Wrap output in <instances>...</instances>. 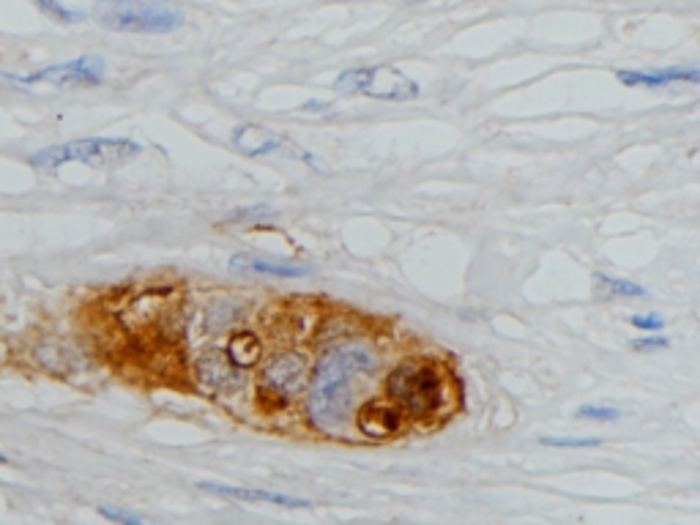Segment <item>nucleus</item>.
<instances>
[{"instance_id": "obj_1", "label": "nucleus", "mask_w": 700, "mask_h": 525, "mask_svg": "<svg viewBox=\"0 0 700 525\" xmlns=\"http://www.w3.org/2000/svg\"><path fill=\"white\" fill-rule=\"evenodd\" d=\"M378 353L364 342H345L323 353L309 372L304 416L312 430L337 435L350 419V408L361 386L375 378Z\"/></svg>"}, {"instance_id": "obj_2", "label": "nucleus", "mask_w": 700, "mask_h": 525, "mask_svg": "<svg viewBox=\"0 0 700 525\" xmlns=\"http://www.w3.org/2000/svg\"><path fill=\"white\" fill-rule=\"evenodd\" d=\"M386 397L405 422H441L460 402V386L452 370L433 356H408L386 375Z\"/></svg>"}, {"instance_id": "obj_3", "label": "nucleus", "mask_w": 700, "mask_h": 525, "mask_svg": "<svg viewBox=\"0 0 700 525\" xmlns=\"http://www.w3.org/2000/svg\"><path fill=\"white\" fill-rule=\"evenodd\" d=\"M309 356L299 345L277 348L260 361L258 392L260 411L266 416H279L288 413L296 402L307 394L309 383Z\"/></svg>"}, {"instance_id": "obj_4", "label": "nucleus", "mask_w": 700, "mask_h": 525, "mask_svg": "<svg viewBox=\"0 0 700 525\" xmlns=\"http://www.w3.org/2000/svg\"><path fill=\"white\" fill-rule=\"evenodd\" d=\"M143 154V145L126 140V137H85V140H72V143L52 145L39 154L31 156V167L36 170H58L63 165L91 167H118L132 162L134 156Z\"/></svg>"}, {"instance_id": "obj_5", "label": "nucleus", "mask_w": 700, "mask_h": 525, "mask_svg": "<svg viewBox=\"0 0 700 525\" xmlns=\"http://www.w3.org/2000/svg\"><path fill=\"white\" fill-rule=\"evenodd\" d=\"M93 14L102 28L118 33H173L184 25V11L167 3H102Z\"/></svg>"}, {"instance_id": "obj_6", "label": "nucleus", "mask_w": 700, "mask_h": 525, "mask_svg": "<svg viewBox=\"0 0 700 525\" xmlns=\"http://www.w3.org/2000/svg\"><path fill=\"white\" fill-rule=\"evenodd\" d=\"M334 88L348 96H367V99H383V102H411L419 96V85L389 63L348 69L337 77Z\"/></svg>"}, {"instance_id": "obj_7", "label": "nucleus", "mask_w": 700, "mask_h": 525, "mask_svg": "<svg viewBox=\"0 0 700 525\" xmlns=\"http://www.w3.org/2000/svg\"><path fill=\"white\" fill-rule=\"evenodd\" d=\"M3 80H9L14 85H55V88H66V85H99L104 80V61L96 55H83L74 61L55 63V66H44L33 74H0Z\"/></svg>"}, {"instance_id": "obj_8", "label": "nucleus", "mask_w": 700, "mask_h": 525, "mask_svg": "<svg viewBox=\"0 0 700 525\" xmlns=\"http://www.w3.org/2000/svg\"><path fill=\"white\" fill-rule=\"evenodd\" d=\"M233 145H236L241 154L247 156H266V154H279V156H290L296 162H309V165H318L315 156L299 148V145L282 137V134L271 132L266 126H255V124H244L233 129Z\"/></svg>"}, {"instance_id": "obj_9", "label": "nucleus", "mask_w": 700, "mask_h": 525, "mask_svg": "<svg viewBox=\"0 0 700 525\" xmlns=\"http://www.w3.org/2000/svg\"><path fill=\"white\" fill-rule=\"evenodd\" d=\"M618 83L627 88H665L670 83H698V66H662V69H618Z\"/></svg>"}, {"instance_id": "obj_10", "label": "nucleus", "mask_w": 700, "mask_h": 525, "mask_svg": "<svg viewBox=\"0 0 700 525\" xmlns=\"http://www.w3.org/2000/svg\"><path fill=\"white\" fill-rule=\"evenodd\" d=\"M200 490L211 495H222V498H233V501H249V504H274L285 506V509H309L312 506L304 498H293V495L271 493V490H247V487H230V484L200 482Z\"/></svg>"}, {"instance_id": "obj_11", "label": "nucleus", "mask_w": 700, "mask_h": 525, "mask_svg": "<svg viewBox=\"0 0 700 525\" xmlns=\"http://www.w3.org/2000/svg\"><path fill=\"white\" fill-rule=\"evenodd\" d=\"M230 268L236 271H252V274H266V277L279 279H299L307 277L309 266L299 260H274V258H255V255H236L230 260Z\"/></svg>"}, {"instance_id": "obj_12", "label": "nucleus", "mask_w": 700, "mask_h": 525, "mask_svg": "<svg viewBox=\"0 0 700 525\" xmlns=\"http://www.w3.org/2000/svg\"><path fill=\"white\" fill-rule=\"evenodd\" d=\"M33 356H36V361H39L42 367H47V370L52 372H69L72 370V361H66V359H77L72 350L63 348V345H55V342H42V345H36Z\"/></svg>"}, {"instance_id": "obj_13", "label": "nucleus", "mask_w": 700, "mask_h": 525, "mask_svg": "<svg viewBox=\"0 0 700 525\" xmlns=\"http://www.w3.org/2000/svg\"><path fill=\"white\" fill-rule=\"evenodd\" d=\"M597 288L605 290V293L613 296V299H646V296H649V290L640 288V285H635V282L608 277V274H597Z\"/></svg>"}, {"instance_id": "obj_14", "label": "nucleus", "mask_w": 700, "mask_h": 525, "mask_svg": "<svg viewBox=\"0 0 700 525\" xmlns=\"http://www.w3.org/2000/svg\"><path fill=\"white\" fill-rule=\"evenodd\" d=\"M39 11H44L55 22H63V25H74V22L85 20L83 11L69 9V6H63L58 0H39Z\"/></svg>"}, {"instance_id": "obj_15", "label": "nucleus", "mask_w": 700, "mask_h": 525, "mask_svg": "<svg viewBox=\"0 0 700 525\" xmlns=\"http://www.w3.org/2000/svg\"><path fill=\"white\" fill-rule=\"evenodd\" d=\"M577 419H588V422H616L621 411L618 408H610V405H580L575 413Z\"/></svg>"}, {"instance_id": "obj_16", "label": "nucleus", "mask_w": 700, "mask_h": 525, "mask_svg": "<svg viewBox=\"0 0 700 525\" xmlns=\"http://www.w3.org/2000/svg\"><path fill=\"white\" fill-rule=\"evenodd\" d=\"M99 515H102L104 520H110V523H118V525H156L143 520V517H137L134 512H126V509H121V506H99Z\"/></svg>"}, {"instance_id": "obj_17", "label": "nucleus", "mask_w": 700, "mask_h": 525, "mask_svg": "<svg viewBox=\"0 0 700 525\" xmlns=\"http://www.w3.org/2000/svg\"><path fill=\"white\" fill-rule=\"evenodd\" d=\"M599 443H602V438H556V435L542 438V446H553V449H591Z\"/></svg>"}, {"instance_id": "obj_18", "label": "nucleus", "mask_w": 700, "mask_h": 525, "mask_svg": "<svg viewBox=\"0 0 700 525\" xmlns=\"http://www.w3.org/2000/svg\"><path fill=\"white\" fill-rule=\"evenodd\" d=\"M629 323H632L635 329L649 331V334H659V331L665 329V320L659 318L657 312H649V315H632Z\"/></svg>"}, {"instance_id": "obj_19", "label": "nucleus", "mask_w": 700, "mask_h": 525, "mask_svg": "<svg viewBox=\"0 0 700 525\" xmlns=\"http://www.w3.org/2000/svg\"><path fill=\"white\" fill-rule=\"evenodd\" d=\"M670 342L665 340V337H657V334H651V337H643V340H632L629 342V348L638 350V353H651V350H665Z\"/></svg>"}, {"instance_id": "obj_20", "label": "nucleus", "mask_w": 700, "mask_h": 525, "mask_svg": "<svg viewBox=\"0 0 700 525\" xmlns=\"http://www.w3.org/2000/svg\"><path fill=\"white\" fill-rule=\"evenodd\" d=\"M266 214H271L268 208H258V211H255V217H266ZM236 217H249V211H236V214H230L225 222H230V219H236Z\"/></svg>"}, {"instance_id": "obj_21", "label": "nucleus", "mask_w": 700, "mask_h": 525, "mask_svg": "<svg viewBox=\"0 0 700 525\" xmlns=\"http://www.w3.org/2000/svg\"><path fill=\"white\" fill-rule=\"evenodd\" d=\"M3 463H9V457H6V454L0 452V465H3Z\"/></svg>"}]
</instances>
